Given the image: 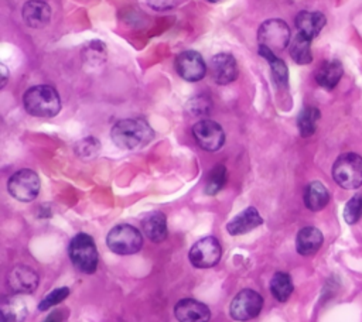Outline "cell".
I'll return each mask as SVG.
<instances>
[{"label":"cell","instance_id":"6da1fadb","mask_svg":"<svg viewBox=\"0 0 362 322\" xmlns=\"http://www.w3.org/2000/svg\"><path fill=\"white\" fill-rule=\"evenodd\" d=\"M112 141L122 150H136L147 145L154 131L143 119H123L119 120L110 130Z\"/></svg>","mask_w":362,"mask_h":322},{"label":"cell","instance_id":"7a4b0ae2","mask_svg":"<svg viewBox=\"0 0 362 322\" xmlns=\"http://www.w3.org/2000/svg\"><path fill=\"white\" fill-rule=\"evenodd\" d=\"M23 105L27 113L35 117H54L61 110L59 95L49 85H35L27 89Z\"/></svg>","mask_w":362,"mask_h":322},{"label":"cell","instance_id":"3957f363","mask_svg":"<svg viewBox=\"0 0 362 322\" xmlns=\"http://www.w3.org/2000/svg\"><path fill=\"white\" fill-rule=\"evenodd\" d=\"M332 178L344 189H356L362 185V157L355 153L339 155L332 165Z\"/></svg>","mask_w":362,"mask_h":322},{"label":"cell","instance_id":"277c9868","mask_svg":"<svg viewBox=\"0 0 362 322\" xmlns=\"http://www.w3.org/2000/svg\"><path fill=\"white\" fill-rule=\"evenodd\" d=\"M72 264L85 274L95 273L98 267V250L93 239L86 233L76 234L68 247Z\"/></svg>","mask_w":362,"mask_h":322},{"label":"cell","instance_id":"5b68a950","mask_svg":"<svg viewBox=\"0 0 362 322\" xmlns=\"http://www.w3.org/2000/svg\"><path fill=\"white\" fill-rule=\"evenodd\" d=\"M290 27L280 18L266 20L257 30L259 48L269 49L274 54L281 52L290 44Z\"/></svg>","mask_w":362,"mask_h":322},{"label":"cell","instance_id":"8992f818","mask_svg":"<svg viewBox=\"0 0 362 322\" xmlns=\"http://www.w3.org/2000/svg\"><path fill=\"white\" fill-rule=\"evenodd\" d=\"M106 244L116 254L130 256L141 249L143 237L134 226L117 225L107 233Z\"/></svg>","mask_w":362,"mask_h":322},{"label":"cell","instance_id":"52a82bcc","mask_svg":"<svg viewBox=\"0 0 362 322\" xmlns=\"http://www.w3.org/2000/svg\"><path fill=\"white\" fill-rule=\"evenodd\" d=\"M40 186V178L31 169H20L14 172L7 184L10 195L20 202L34 201L38 196Z\"/></svg>","mask_w":362,"mask_h":322},{"label":"cell","instance_id":"ba28073f","mask_svg":"<svg viewBox=\"0 0 362 322\" xmlns=\"http://www.w3.org/2000/svg\"><path fill=\"white\" fill-rule=\"evenodd\" d=\"M263 308V298L253 290H242L238 292L229 306V314L235 321H250L256 318Z\"/></svg>","mask_w":362,"mask_h":322},{"label":"cell","instance_id":"9c48e42d","mask_svg":"<svg viewBox=\"0 0 362 322\" xmlns=\"http://www.w3.org/2000/svg\"><path fill=\"white\" fill-rule=\"evenodd\" d=\"M222 249L218 239L208 236L198 240L189 250V261L197 268H211L221 260Z\"/></svg>","mask_w":362,"mask_h":322},{"label":"cell","instance_id":"30bf717a","mask_svg":"<svg viewBox=\"0 0 362 322\" xmlns=\"http://www.w3.org/2000/svg\"><path fill=\"white\" fill-rule=\"evenodd\" d=\"M192 134L195 141L202 150L218 151L225 143L223 129L214 120H199L192 126Z\"/></svg>","mask_w":362,"mask_h":322},{"label":"cell","instance_id":"8fae6325","mask_svg":"<svg viewBox=\"0 0 362 322\" xmlns=\"http://www.w3.org/2000/svg\"><path fill=\"white\" fill-rule=\"evenodd\" d=\"M174 65H175L177 73L188 82L201 80L206 72V65L204 58L201 56L199 52L192 49L180 52L175 58Z\"/></svg>","mask_w":362,"mask_h":322},{"label":"cell","instance_id":"7c38bea8","mask_svg":"<svg viewBox=\"0 0 362 322\" xmlns=\"http://www.w3.org/2000/svg\"><path fill=\"white\" fill-rule=\"evenodd\" d=\"M38 274L28 266H16L7 275V285L14 294H31L38 287Z\"/></svg>","mask_w":362,"mask_h":322},{"label":"cell","instance_id":"4fadbf2b","mask_svg":"<svg viewBox=\"0 0 362 322\" xmlns=\"http://www.w3.org/2000/svg\"><path fill=\"white\" fill-rule=\"evenodd\" d=\"M212 79L218 85H228L238 76V64L233 55L228 52H219L211 58L209 64Z\"/></svg>","mask_w":362,"mask_h":322},{"label":"cell","instance_id":"5bb4252c","mask_svg":"<svg viewBox=\"0 0 362 322\" xmlns=\"http://www.w3.org/2000/svg\"><path fill=\"white\" fill-rule=\"evenodd\" d=\"M174 315L178 322H208L209 308L194 298H182L174 306Z\"/></svg>","mask_w":362,"mask_h":322},{"label":"cell","instance_id":"9a60e30c","mask_svg":"<svg viewBox=\"0 0 362 322\" xmlns=\"http://www.w3.org/2000/svg\"><path fill=\"white\" fill-rule=\"evenodd\" d=\"M21 16L31 28H42L51 20V7L42 0H30L23 6Z\"/></svg>","mask_w":362,"mask_h":322},{"label":"cell","instance_id":"2e32d148","mask_svg":"<svg viewBox=\"0 0 362 322\" xmlns=\"http://www.w3.org/2000/svg\"><path fill=\"white\" fill-rule=\"evenodd\" d=\"M262 223H263V219H262L260 213L257 212V209L253 206H249V208L243 209L239 215H236L226 225V230L230 236H239V234H245V233L256 229Z\"/></svg>","mask_w":362,"mask_h":322},{"label":"cell","instance_id":"e0dca14e","mask_svg":"<svg viewBox=\"0 0 362 322\" xmlns=\"http://www.w3.org/2000/svg\"><path fill=\"white\" fill-rule=\"evenodd\" d=\"M325 23H327V18L320 11L304 10L296 16V27H297L298 32L305 35L310 40L315 38L320 34V31L322 30Z\"/></svg>","mask_w":362,"mask_h":322},{"label":"cell","instance_id":"ac0fdd59","mask_svg":"<svg viewBox=\"0 0 362 322\" xmlns=\"http://www.w3.org/2000/svg\"><path fill=\"white\" fill-rule=\"evenodd\" d=\"M322 242V233L314 226H307L297 233L296 249L301 256H313L320 250Z\"/></svg>","mask_w":362,"mask_h":322},{"label":"cell","instance_id":"d6986e66","mask_svg":"<svg viewBox=\"0 0 362 322\" xmlns=\"http://www.w3.org/2000/svg\"><path fill=\"white\" fill-rule=\"evenodd\" d=\"M141 229L146 237L154 243H160L167 237V217L163 212H150L141 220Z\"/></svg>","mask_w":362,"mask_h":322},{"label":"cell","instance_id":"ffe728a7","mask_svg":"<svg viewBox=\"0 0 362 322\" xmlns=\"http://www.w3.org/2000/svg\"><path fill=\"white\" fill-rule=\"evenodd\" d=\"M342 73L344 69L341 62L337 59H329L318 66V69L315 71V80L321 88L331 90L337 86Z\"/></svg>","mask_w":362,"mask_h":322},{"label":"cell","instance_id":"44dd1931","mask_svg":"<svg viewBox=\"0 0 362 322\" xmlns=\"http://www.w3.org/2000/svg\"><path fill=\"white\" fill-rule=\"evenodd\" d=\"M329 201V192L325 188V185L320 181H313L305 186L304 191V205L313 210H321L322 208L327 206Z\"/></svg>","mask_w":362,"mask_h":322},{"label":"cell","instance_id":"7402d4cb","mask_svg":"<svg viewBox=\"0 0 362 322\" xmlns=\"http://www.w3.org/2000/svg\"><path fill=\"white\" fill-rule=\"evenodd\" d=\"M0 314L1 322H23L28 315V309L23 299L10 297L3 299L0 305Z\"/></svg>","mask_w":362,"mask_h":322},{"label":"cell","instance_id":"603a6c76","mask_svg":"<svg viewBox=\"0 0 362 322\" xmlns=\"http://www.w3.org/2000/svg\"><path fill=\"white\" fill-rule=\"evenodd\" d=\"M311 41L305 35L297 32V35L293 38L290 42V55L294 62L300 65L310 64L313 61V54H311Z\"/></svg>","mask_w":362,"mask_h":322},{"label":"cell","instance_id":"cb8c5ba5","mask_svg":"<svg viewBox=\"0 0 362 322\" xmlns=\"http://www.w3.org/2000/svg\"><path fill=\"white\" fill-rule=\"evenodd\" d=\"M259 55H262L269 62L274 82L280 86H286L288 80V69L284 61L280 59L274 52L264 48H259Z\"/></svg>","mask_w":362,"mask_h":322},{"label":"cell","instance_id":"d4e9b609","mask_svg":"<svg viewBox=\"0 0 362 322\" xmlns=\"http://www.w3.org/2000/svg\"><path fill=\"white\" fill-rule=\"evenodd\" d=\"M270 292L272 295L280 301L284 302L288 299V297L293 292V281L291 277L287 273L283 271H277L270 281Z\"/></svg>","mask_w":362,"mask_h":322},{"label":"cell","instance_id":"484cf974","mask_svg":"<svg viewBox=\"0 0 362 322\" xmlns=\"http://www.w3.org/2000/svg\"><path fill=\"white\" fill-rule=\"evenodd\" d=\"M320 119V110L317 107L308 106L301 110L297 119V127L303 137H310L315 133L317 121Z\"/></svg>","mask_w":362,"mask_h":322},{"label":"cell","instance_id":"4316f807","mask_svg":"<svg viewBox=\"0 0 362 322\" xmlns=\"http://www.w3.org/2000/svg\"><path fill=\"white\" fill-rule=\"evenodd\" d=\"M226 177H228V172H226V168L222 164L214 167L211 169V172L208 174L206 184H205V192L208 195L218 193L223 188V185L226 182Z\"/></svg>","mask_w":362,"mask_h":322},{"label":"cell","instance_id":"83f0119b","mask_svg":"<svg viewBox=\"0 0 362 322\" xmlns=\"http://www.w3.org/2000/svg\"><path fill=\"white\" fill-rule=\"evenodd\" d=\"M361 216H362V195H355L346 202L344 208V219L346 220V223L354 225L361 219Z\"/></svg>","mask_w":362,"mask_h":322},{"label":"cell","instance_id":"f1b7e54d","mask_svg":"<svg viewBox=\"0 0 362 322\" xmlns=\"http://www.w3.org/2000/svg\"><path fill=\"white\" fill-rule=\"evenodd\" d=\"M69 295V288L68 287H59V288H55L54 291H51L48 295H45L41 302L38 304V309L40 311H47L49 309L51 306L62 302L66 297Z\"/></svg>","mask_w":362,"mask_h":322},{"label":"cell","instance_id":"f546056e","mask_svg":"<svg viewBox=\"0 0 362 322\" xmlns=\"http://www.w3.org/2000/svg\"><path fill=\"white\" fill-rule=\"evenodd\" d=\"M99 150V143L98 140L95 138H85V140H81L78 144H76V153L82 157H92L98 153Z\"/></svg>","mask_w":362,"mask_h":322},{"label":"cell","instance_id":"4dcf8cb0","mask_svg":"<svg viewBox=\"0 0 362 322\" xmlns=\"http://www.w3.org/2000/svg\"><path fill=\"white\" fill-rule=\"evenodd\" d=\"M69 316V311L65 309V308H61V309H55L52 311L45 319L44 322H65Z\"/></svg>","mask_w":362,"mask_h":322},{"label":"cell","instance_id":"1f68e13d","mask_svg":"<svg viewBox=\"0 0 362 322\" xmlns=\"http://www.w3.org/2000/svg\"><path fill=\"white\" fill-rule=\"evenodd\" d=\"M147 3L154 10H168L175 6L177 0H147Z\"/></svg>","mask_w":362,"mask_h":322},{"label":"cell","instance_id":"d6a6232c","mask_svg":"<svg viewBox=\"0 0 362 322\" xmlns=\"http://www.w3.org/2000/svg\"><path fill=\"white\" fill-rule=\"evenodd\" d=\"M1 72H3V82H1V86L6 85V79H7V71H6V66L1 65Z\"/></svg>","mask_w":362,"mask_h":322},{"label":"cell","instance_id":"836d02e7","mask_svg":"<svg viewBox=\"0 0 362 322\" xmlns=\"http://www.w3.org/2000/svg\"><path fill=\"white\" fill-rule=\"evenodd\" d=\"M208 1H211V3H218V1H221V0H208Z\"/></svg>","mask_w":362,"mask_h":322}]
</instances>
